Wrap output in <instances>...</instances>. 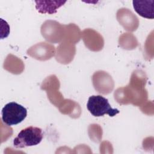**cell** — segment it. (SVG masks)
<instances>
[{"mask_svg":"<svg viewBox=\"0 0 154 154\" xmlns=\"http://www.w3.org/2000/svg\"><path fill=\"white\" fill-rule=\"evenodd\" d=\"M43 138V130L38 127L29 126L22 129L13 140L16 148H24L36 146L40 143Z\"/></svg>","mask_w":154,"mask_h":154,"instance_id":"1","label":"cell"},{"mask_svg":"<svg viewBox=\"0 0 154 154\" xmlns=\"http://www.w3.org/2000/svg\"><path fill=\"white\" fill-rule=\"evenodd\" d=\"M87 108L94 117H101L105 114L114 117L120 112L118 109L111 106L107 99L100 95L90 96L87 103Z\"/></svg>","mask_w":154,"mask_h":154,"instance_id":"2","label":"cell"},{"mask_svg":"<svg viewBox=\"0 0 154 154\" xmlns=\"http://www.w3.org/2000/svg\"><path fill=\"white\" fill-rule=\"evenodd\" d=\"M26 116V108L15 102L7 103L1 111L2 120L9 126L21 123Z\"/></svg>","mask_w":154,"mask_h":154,"instance_id":"3","label":"cell"},{"mask_svg":"<svg viewBox=\"0 0 154 154\" xmlns=\"http://www.w3.org/2000/svg\"><path fill=\"white\" fill-rule=\"evenodd\" d=\"M153 2V0L132 1L135 11L141 17L150 19L154 18Z\"/></svg>","mask_w":154,"mask_h":154,"instance_id":"4","label":"cell"},{"mask_svg":"<svg viewBox=\"0 0 154 154\" xmlns=\"http://www.w3.org/2000/svg\"><path fill=\"white\" fill-rule=\"evenodd\" d=\"M35 8L40 13H48L50 14L56 13L57 9L63 5L66 1H35Z\"/></svg>","mask_w":154,"mask_h":154,"instance_id":"5","label":"cell"}]
</instances>
